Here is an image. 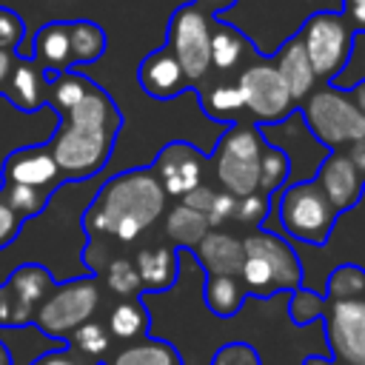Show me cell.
I'll return each instance as SVG.
<instances>
[{
    "label": "cell",
    "mask_w": 365,
    "mask_h": 365,
    "mask_svg": "<svg viewBox=\"0 0 365 365\" xmlns=\"http://www.w3.org/2000/svg\"><path fill=\"white\" fill-rule=\"evenodd\" d=\"M123 117L106 88H91L60 114L57 131L48 137V151L57 163L60 180H91L111 160Z\"/></svg>",
    "instance_id": "cell-1"
},
{
    "label": "cell",
    "mask_w": 365,
    "mask_h": 365,
    "mask_svg": "<svg viewBox=\"0 0 365 365\" xmlns=\"http://www.w3.org/2000/svg\"><path fill=\"white\" fill-rule=\"evenodd\" d=\"M165 211V191L151 168H131L114 174L100 185L91 205L83 214V231L88 240L111 237L120 242L137 240Z\"/></svg>",
    "instance_id": "cell-2"
},
{
    "label": "cell",
    "mask_w": 365,
    "mask_h": 365,
    "mask_svg": "<svg viewBox=\"0 0 365 365\" xmlns=\"http://www.w3.org/2000/svg\"><path fill=\"white\" fill-rule=\"evenodd\" d=\"M242 271L240 282L245 294L254 297H271L277 291H297L302 288V262L297 251L274 231L254 228L248 237H242Z\"/></svg>",
    "instance_id": "cell-3"
},
{
    "label": "cell",
    "mask_w": 365,
    "mask_h": 365,
    "mask_svg": "<svg viewBox=\"0 0 365 365\" xmlns=\"http://www.w3.org/2000/svg\"><path fill=\"white\" fill-rule=\"evenodd\" d=\"M265 148V137L259 125L234 123L214 145V174L225 194L248 197L257 194L259 182V157Z\"/></svg>",
    "instance_id": "cell-4"
},
{
    "label": "cell",
    "mask_w": 365,
    "mask_h": 365,
    "mask_svg": "<svg viewBox=\"0 0 365 365\" xmlns=\"http://www.w3.org/2000/svg\"><path fill=\"white\" fill-rule=\"evenodd\" d=\"M305 128L328 148H348L365 140V114L354 106L348 91L336 88H314L302 103Z\"/></svg>",
    "instance_id": "cell-5"
},
{
    "label": "cell",
    "mask_w": 365,
    "mask_h": 365,
    "mask_svg": "<svg viewBox=\"0 0 365 365\" xmlns=\"http://www.w3.org/2000/svg\"><path fill=\"white\" fill-rule=\"evenodd\" d=\"M100 305V285L97 277H74L66 282H57L51 288V294L46 297V302L37 308L34 314V325L37 331H43L51 339H63L68 342L71 334L91 322L94 311Z\"/></svg>",
    "instance_id": "cell-6"
},
{
    "label": "cell",
    "mask_w": 365,
    "mask_h": 365,
    "mask_svg": "<svg viewBox=\"0 0 365 365\" xmlns=\"http://www.w3.org/2000/svg\"><path fill=\"white\" fill-rule=\"evenodd\" d=\"M277 211H279L282 228L294 240L308 245H325L339 217L317 180H297L285 185L279 194Z\"/></svg>",
    "instance_id": "cell-7"
},
{
    "label": "cell",
    "mask_w": 365,
    "mask_h": 365,
    "mask_svg": "<svg viewBox=\"0 0 365 365\" xmlns=\"http://www.w3.org/2000/svg\"><path fill=\"white\" fill-rule=\"evenodd\" d=\"M299 43L308 54V63L317 80L334 83V77L348 66L354 51V26L342 11H314L302 29Z\"/></svg>",
    "instance_id": "cell-8"
},
{
    "label": "cell",
    "mask_w": 365,
    "mask_h": 365,
    "mask_svg": "<svg viewBox=\"0 0 365 365\" xmlns=\"http://www.w3.org/2000/svg\"><path fill=\"white\" fill-rule=\"evenodd\" d=\"M165 48L180 63L188 86L200 88L211 71V14L194 3L180 6L168 20Z\"/></svg>",
    "instance_id": "cell-9"
},
{
    "label": "cell",
    "mask_w": 365,
    "mask_h": 365,
    "mask_svg": "<svg viewBox=\"0 0 365 365\" xmlns=\"http://www.w3.org/2000/svg\"><path fill=\"white\" fill-rule=\"evenodd\" d=\"M237 88L242 97V111H248L262 125H274V123L285 120L291 111H297L274 63L259 54L240 71Z\"/></svg>",
    "instance_id": "cell-10"
},
{
    "label": "cell",
    "mask_w": 365,
    "mask_h": 365,
    "mask_svg": "<svg viewBox=\"0 0 365 365\" xmlns=\"http://www.w3.org/2000/svg\"><path fill=\"white\" fill-rule=\"evenodd\" d=\"M54 277L40 262L17 265L0 282V328H29L34 325L37 308L54 288Z\"/></svg>",
    "instance_id": "cell-11"
},
{
    "label": "cell",
    "mask_w": 365,
    "mask_h": 365,
    "mask_svg": "<svg viewBox=\"0 0 365 365\" xmlns=\"http://www.w3.org/2000/svg\"><path fill=\"white\" fill-rule=\"evenodd\" d=\"M325 339L336 365L365 362V297L325 302Z\"/></svg>",
    "instance_id": "cell-12"
},
{
    "label": "cell",
    "mask_w": 365,
    "mask_h": 365,
    "mask_svg": "<svg viewBox=\"0 0 365 365\" xmlns=\"http://www.w3.org/2000/svg\"><path fill=\"white\" fill-rule=\"evenodd\" d=\"M151 171L160 182V188L165 191V197H185L188 191H194L202 182V171H205V157L182 140H174L168 145L160 148V154L151 163Z\"/></svg>",
    "instance_id": "cell-13"
},
{
    "label": "cell",
    "mask_w": 365,
    "mask_h": 365,
    "mask_svg": "<svg viewBox=\"0 0 365 365\" xmlns=\"http://www.w3.org/2000/svg\"><path fill=\"white\" fill-rule=\"evenodd\" d=\"M0 180L51 191L60 182V171H57V163H54L48 145L40 143V145H23V148H14L11 154H6Z\"/></svg>",
    "instance_id": "cell-14"
},
{
    "label": "cell",
    "mask_w": 365,
    "mask_h": 365,
    "mask_svg": "<svg viewBox=\"0 0 365 365\" xmlns=\"http://www.w3.org/2000/svg\"><path fill=\"white\" fill-rule=\"evenodd\" d=\"M314 180L319 182V188L325 191V197L336 208V214L351 211L359 202L362 188H365V180L351 165V160H348V154L342 148H334V151L325 154V160L319 163Z\"/></svg>",
    "instance_id": "cell-15"
},
{
    "label": "cell",
    "mask_w": 365,
    "mask_h": 365,
    "mask_svg": "<svg viewBox=\"0 0 365 365\" xmlns=\"http://www.w3.org/2000/svg\"><path fill=\"white\" fill-rule=\"evenodd\" d=\"M194 257L208 277H240L245 251L240 237L222 228H208V234L197 242Z\"/></svg>",
    "instance_id": "cell-16"
},
{
    "label": "cell",
    "mask_w": 365,
    "mask_h": 365,
    "mask_svg": "<svg viewBox=\"0 0 365 365\" xmlns=\"http://www.w3.org/2000/svg\"><path fill=\"white\" fill-rule=\"evenodd\" d=\"M137 80H140V88L154 100H171V97H177V94H182L188 88V80H185L180 63L174 60V54L165 46L154 48L140 63Z\"/></svg>",
    "instance_id": "cell-17"
},
{
    "label": "cell",
    "mask_w": 365,
    "mask_h": 365,
    "mask_svg": "<svg viewBox=\"0 0 365 365\" xmlns=\"http://www.w3.org/2000/svg\"><path fill=\"white\" fill-rule=\"evenodd\" d=\"M271 63H274L277 74L282 77V83H285L294 106H299L317 88V74H314V68L308 63V54H305V48H302V43H299L297 34L288 37L279 46V51H277V57Z\"/></svg>",
    "instance_id": "cell-18"
},
{
    "label": "cell",
    "mask_w": 365,
    "mask_h": 365,
    "mask_svg": "<svg viewBox=\"0 0 365 365\" xmlns=\"http://www.w3.org/2000/svg\"><path fill=\"white\" fill-rule=\"evenodd\" d=\"M3 97L17 111H26V114L43 108L46 106V74H43V68L31 57H20L17 54Z\"/></svg>",
    "instance_id": "cell-19"
},
{
    "label": "cell",
    "mask_w": 365,
    "mask_h": 365,
    "mask_svg": "<svg viewBox=\"0 0 365 365\" xmlns=\"http://www.w3.org/2000/svg\"><path fill=\"white\" fill-rule=\"evenodd\" d=\"M29 57L43 68V71H68L71 57H68V20H51L37 29L31 40Z\"/></svg>",
    "instance_id": "cell-20"
},
{
    "label": "cell",
    "mask_w": 365,
    "mask_h": 365,
    "mask_svg": "<svg viewBox=\"0 0 365 365\" xmlns=\"http://www.w3.org/2000/svg\"><path fill=\"white\" fill-rule=\"evenodd\" d=\"M257 57L254 46L240 34V29L220 23L217 17H211V68L225 74L234 71L240 63H251Z\"/></svg>",
    "instance_id": "cell-21"
},
{
    "label": "cell",
    "mask_w": 365,
    "mask_h": 365,
    "mask_svg": "<svg viewBox=\"0 0 365 365\" xmlns=\"http://www.w3.org/2000/svg\"><path fill=\"white\" fill-rule=\"evenodd\" d=\"M134 268L140 274L143 291H168L177 282V248L174 245H154L143 248L134 259Z\"/></svg>",
    "instance_id": "cell-22"
},
{
    "label": "cell",
    "mask_w": 365,
    "mask_h": 365,
    "mask_svg": "<svg viewBox=\"0 0 365 365\" xmlns=\"http://www.w3.org/2000/svg\"><path fill=\"white\" fill-rule=\"evenodd\" d=\"M106 31L94 20H68V57L74 66L97 63L106 54Z\"/></svg>",
    "instance_id": "cell-23"
},
{
    "label": "cell",
    "mask_w": 365,
    "mask_h": 365,
    "mask_svg": "<svg viewBox=\"0 0 365 365\" xmlns=\"http://www.w3.org/2000/svg\"><path fill=\"white\" fill-rule=\"evenodd\" d=\"M208 220H205V214H200V211H194V208H188V205H174L171 211H168V217H165V234H168V240L177 245V248H197V242L208 234Z\"/></svg>",
    "instance_id": "cell-24"
},
{
    "label": "cell",
    "mask_w": 365,
    "mask_h": 365,
    "mask_svg": "<svg viewBox=\"0 0 365 365\" xmlns=\"http://www.w3.org/2000/svg\"><path fill=\"white\" fill-rule=\"evenodd\" d=\"M200 108L217 120V123H234L242 111V97L237 88V80H217L208 88H200Z\"/></svg>",
    "instance_id": "cell-25"
},
{
    "label": "cell",
    "mask_w": 365,
    "mask_h": 365,
    "mask_svg": "<svg viewBox=\"0 0 365 365\" xmlns=\"http://www.w3.org/2000/svg\"><path fill=\"white\" fill-rule=\"evenodd\" d=\"M202 299L214 317L228 319L242 308L245 288H242L240 277H208L202 285Z\"/></svg>",
    "instance_id": "cell-26"
},
{
    "label": "cell",
    "mask_w": 365,
    "mask_h": 365,
    "mask_svg": "<svg viewBox=\"0 0 365 365\" xmlns=\"http://www.w3.org/2000/svg\"><path fill=\"white\" fill-rule=\"evenodd\" d=\"M108 365H182L174 345L163 339H140L137 345L123 348Z\"/></svg>",
    "instance_id": "cell-27"
},
{
    "label": "cell",
    "mask_w": 365,
    "mask_h": 365,
    "mask_svg": "<svg viewBox=\"0 0 365 365\" xmlns=\"http://www.w3.org/2000/svg\"><path fill=\"white\" fill-rule=\"evenodd\" d=\"M148 325H151V319H148V311L140 297L120 302L108 317V331L117 339H140L148 334Z\"/></svg>",
    "instance_id": "cell-28"
},
{
    "label": "cell",
    "mask_w": 365,
    "mask_h": 365,
    "mask_svg": "<svg viewBox=\"0 0 365 365\" xmlns=\"http://www.w3.org/2000/svg\"><path fill=\"white\" fill-rule=\"evenodd\" d=\"M48 197H51V191H46V188L0 182V200H3L14 214H20L23 220L40 217V214L46 211V205H48Z\"/></svg>",
    "instance_id": "cell-29"
},
{
    "label": "cell",
    "mask_w": 365,
    "mask_h": 365,
    "mask_svg": "<svg viewBox=\"0 0 365 365\" xmlns=\"http://www.w3.org/2000/svg\"><path fill=\"white\" fill-rule=\"evenodd\" d=\"M365 297V268L336 265L325 279V302H348Z\"/></svg>",
    "instance_id": "cell-30"
},
{
    "label": "cell",
    "mask_w": 365,
    "mask_h": 365,
    "mask_svg": "<svg viewBox=\"0 0 365 365\" xmlns=\"http://www.w3.org/2000/svg\"><path fill=\"white\" fill-rule=\"evenodd\" d=\"M291 177V163H288V154L277 145H268L262 148V157H259V182H257V191L271 197L274 191H279Z\"/></svg>",
    "instance_id": "cell-31"
},
{
    "label": "cell",
    "mask_w": 365,
    "mask_h": 365,
    "mask_svg": "<svg viewBox=\"0 0 365 365\" xmlns=\"http://www.w3.org/2000/svg\"><path fill=\"white\" fill-rule=\"evenodd\" d=\"M100 274H103L106 285H108L117 297H123V299H134V297H140V294H143L140 274H137L134 262H131V259H125V257H111Z\"/></svg>",
    "instance_id": "cell-32"
},
{
    "label": "cell",
    "mask_w": 365,
    "mask_h": 365,
    "mask_svg": "<svg viewBox=\"0 0 365 365\" xmlns=\"http://www.w3.org/2000/svg\"><path fill=\"white\" fill-rule=\"evenodd\" d=\"M288 314L297 325H308V322H314L325 314V297H319L314 291H305V288H297V291H291Z\"/></svg>",
    "instance_id": "cell-33"
},
{
    "label": "cell",
    "mask_w": 365,
    "mask_h": 365,
    "mask_svg": "<svg viewBox=\"0 0 365 365\" xmlns=\"http://www.w3.org/2000/svg\"><path fill=\"white\" fill-rule=\"evenodd\" d=\"M268 205H271V197H265V194H259V191H257V194H248V197H240L237 205H234L231 220L254 231V228L262 225V220H265V214H268Z\"/></svg>",
    "instance_id": "cell-34"
},
{
    "label": "cell",
    "mask_w": 365,
    "mask_h": 365,
    "mask_svg": "<svg viewBox=\"0 0 365 365\" xmlns=\"http://www.w3.org/2000/svg\"><path fill=\"white\" fill-rule=\"evenodd\" d=\"M68 342H71L77 351L88 354V356H100V354H106V348H108V331H106L100 322H86V325H80V328L71 334Z\"/></svg>",
    "instance_id": "cell-35"
},
{
    "label": "cell",
    "mask_w": 365,
    "mask_h": 365,
    "mask_svg": "<svg viewBox=\"0 0 365 365\" xmlns=\"http://www.w3.org/2000/svg\"><path fill=\"white\" fill-rule=\"evenodd\" d=\"M211 365H262V359L251 342L234 339L217 348V354L211 356Z\"/></svg>",
    "instance_id": "cell-36"
},
{
    "label": "cell",
    "mask_w": 365,
    "mask_h": 365,
    "mask_svg": "<svg viewBox=\"0 0 365 365\" xmlns=\"http://www.w3.org/2000/svg\"><path fill=\"white\" fill-rule=\"evenodd\" d=\"M26 40V23L23 17L9 9V6H0V51H17Z\"/></svg>",
    "instance_id": "cell-37"
},
{
    "label": "cell",
    "mask_w": 365,
    "mask_h": 365,
    "mask_svg": "<svg viewBox=\"0 0 365 365\" xmlns=\"http://www.w3.org/2000/svg\"><path fill=\"white\" fill-rule=\"evenodd\" d=\"M23 217L20 214H14L3 200H0V251L3 248H9L17 237H20V231H23Z\"/></svg>",
    "instance_id": "cell-38"
},
{
    "label": "cell",
    "mask_w": 365,
    "mask_h": 365,
    "mask_svg": "<svg viewBox=\"0 0 365 365\" xmlns=\"http://www.w3.org/2000/svg\"><path fill=\"white\" fill-rule=\"evenodd\" d=\"M234 205H237V197H231V194H225V191H217V197H214V202H211V208H208V214H205L208 225L217 228L220 222L231 220Z\"/></svg>",
    "instance_id": "cell-39"
},
{
    "label": "cell",
    "mask_w": 365,
    "mask_h": 365,
    "mask_svg": "<svg viewBox=\"0 0 365 365\" xmlns=\"http://www.w3.org/2000/svg\"><path fill=\"white\" fill-rule=\"evenodd\" d=\"M214 197H217V191H214L211 185L200 182L194 191H188V194L182 197V205H188V208H194V211H200V214H208V208H211Z\"/></svg>",
    "instance_id": "cell-40"
},
{
    "label": "cell",
    "mask_w": 365,
    "mask_h": 365,
    "mask_svg": "<svg viewBox=\"0 0 365 365\" xmlns=\"http://www.w3.org/2000/svg\"><path fill=\"white\" fill-rule=\"evenodd\" d=\"M342 14L354 26V31H365V0H342Z\"/></svg>",
    "instance_id": "cell-41"
},
{
    "label": "cell",
    "mask_w": 365,
    "mask_h": 365,
    "mask_svg": "<svg viewBox=\"0 0 365 365\" xmlns=\"http://www.w3.org/2000/svg\"><path fill=\"white\" fill-rule=\"evenodd\" d=\"M31 365H83L77 356H71L68 348H57V351H46L43 356H37Z\"/></svg>",
    "instance_id": "cell-42"
},
{
    "label": "cell",
    "mask_w": 365,
    "mask_h": 365,
    "mask_svg": "<svg viewBox=\"0 0 365 365\" xmlns=\"http://www.w3.org/2000/svg\"><path fill=\"white\" fill-rule=\"evenodd\" d=\"M345 154H348V160H351V165L359 171V177L365 180V140H359V143H354V145H348V148H342Z\"/></svg>",
    "instance_id": "cell-43"
},
{
    "label": "cell",
    "mask_w": 365,
    "mask_h": 365,
    "mask_svg": "<svg viewBox=\"0 0 365 365\" xmlns=\"http://www.w3.org/2000/svg\"><path fill=\"white\" fill-rule=\"evenodd\" d=\"M194 6H200L211 17H220L222 11H228L231 6H237V0H194Z\"/></svg>",
    "instance_id": "cell-44"
},
{
    "label": "cell",
    "mask_w": 365,
    "mask_h": 365,
    "mask_svg": "<svg viewBox=\"0 0 365 365\" xmlns=\"http://www.w3.org/2000/svg\"><path fill=\"white\" fill-rule=\"evenodd\" d=\"M14 60H17V51H0V94L6 91V83H9V77H11Z\"/></svg>",
    "instance_id": "cell-45"
},
{
    "label": "cell",
    "mask_w": 365,
    "mask_h": 365,
    "mask_svg": "<svg viewBox=\"0 0 365 365\" xmlns=\"http://www.w3.org/2000/svg\"><path fill=\"white\" fill-rule=\"evenodd\" d=\"M348 97H351V100H354V106H356V108L365 114V80H359V83H356V86L348 91Z\"/></svg>",
    "instance_id": "cell-46"
},
{
    "label": "cell",
    "mask_w": 365,
    "mask_h": 365,
    "mask_svg": "<svg viewBox=\"0 0 365 365\" xmlns=\"http://www.w3.org/2000/svg\"><path fill=\"white\" fill-rule=\"evenodd\" d=\"M0 365H14V359H11V354H9V348L0 342Z\"/></svg>",
    "instance_id": "cell-47"
},
{
    "label": "cell",
    "mask_w": 365,
    "mask_h": 365,
    "mask_svg": "<svg viewBox=\"0 0 365 365\" xmlns=\"http://www.w3.org/2000/svg\"><path fill=\"white\" fill-rule=\"evenodd\" d=\"M302 365H336V362H328V359H319V356H308Z\"/></svg>",
    "instance_id": "cell-48"
},
{
    "label": "cell",
    "mask_w": 365,
    "mask_h": 365,
    "mask_svg": "<svg viewBox=\"0 0 365 365\" xmlns=\"http://www.w3.org/2000/svg\"><path fill=\"white\" fill-rule=\"evenodd\" d=\"M362 365H365V362H362Z\"/></svg>",
    "instance_id": "cell-49"
}]
</instances>
